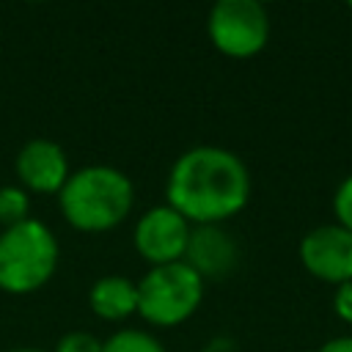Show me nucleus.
Returning a JSON list of instances; mask_svg holds the SVG:
<instances>
[{"label":"nucleus","instance_id":"obj_11","mask_svg":"<svg viewBox=\"0 0 352 352\" xmlns=\"http://www.w3.org/2000/svg\"><path fill=\"white\" fill-rule=\"evenodd\" d=\"M102 352H168V349L151 333L135 330V327H124V330L113 333L102 344Z\"/></svg>","mask_w":352,"mask_h":352},{"label":"nucleus","instance_id":"obj_13","mask_svg":"<svg viewBox=\"0 0 352 352\" xmlns=\"http://www.w3.org/2000/svg\"><path fill=\"white\" fill-rule=\"evenodd\" d=\"M102 344L104 341H99L88 330H72V333L58 338L55 352H102Z\"/></svg>","mask_w":352,"mask_h":352},{"label":"nucleus","instance_id":"obj_6","mask_svg":"<svg viewBox=\"0 0 352 352\" xmlns=\"http://www.w3.org/2000/svg\"><path fill=\"white\" fill-rule=\"evenodd\" d=\"M190 228L192 226L173 206H168V204L154 206V209L143 212L140 220L135 223V234H132L135 250L151 267L184 261Z\"/></svg>","mask_w":352,"mask_h":352},{"label":"nucleus","instance_id":"obj_1","mask_svg":"<svg viewBox=\"0 0 352 352\" xmlns=\"http://www.w3.org/2000/svg\"><path fill=\"white\" fill-rule=\"evenodd\" d=\"M165 198L187 223L220 226L245 209L250 170L223 146H192L170 165Z\"/></svg>","mask_w":352,"mask_h":352},{"label":"nucleus","instance_id":"obj_3","mask_svg":"<svg viewBox=\"0 0 352 352\" xmlns=\"http://www.w3.org/2000/svg\"><path fill=\"white\" fill-rule=\"evenodd\" d=\"M58 258V239L41 220L28 217L19 226L0 228V292H38L55 275Z\"/></svg>","mask_w":352,"mask_h":352},{"label":"nucleus","instance_id":"obj_7","mask_svg":"<svg viewBox=\"0 0 352 352\" xmlns=\"http://www.w3.org/2000/svg\"><path fill=\"white\" fill-rule=\"evenodd\" d=\"M297 253L314 278L333 286L352 280V231L341 228L338 223L311 228L300 239Z\"/></svg>","mask_w":352,"mask_h":352},{"label":"nucleus","instance_id":"obj_2","mask_svg":"<svg viewBox=\"0 0 352 352\" xmlns=\"http://www.w3.org/2000/svg\"><path fill=\"white\" fill-rule=\"evenodd\" d=\"M135 204L132 179L113 165H85L72 170L58 192V206L69 226L102 234L121 226Z\"/></svg>","mask_w":352,"mask_h":352},{"label":"nucleus","instance_id":"obj_10","mask_svg":"<svg viewBox=\"0 0 352 352\" xmlns=\"http://www.w3.org/2000/svg\"><path fill=\"white\" fill-rule=\"evenodd\" d=\"M88 305L99 319L121 322L138 314V283L126 275H102L88 292Z\"/></svg>","mask_w":352,"mask_h":352},{"label":"nucleus","instance_id":"obj_17","mask_svg":"<svg viewBox=\"0 0 352 352\" xmlns=\"http://www.w3.org/2000/svg\"><path fill=\"white\" fill-rule=\"evenodd\" d=\"M6 352H44V349H36V346H16V349H6Z\"/></svg>","mask_w":352,"mask_h":352},{"label":"nucleus","instance_id":"obj_9","mask_svg":"<svg viewBox=\"0 0 352 352\" xmlns=\"http://www.w3.org/2000/svg\"><path fill=\"white\" fill-rule=\"evenodd\" d=\"M236 242L223 226H192L184 264H190L201 278H223L236 267Z\"/></svg>","mask_w":352,"mask_h":352},{"label":"nucleus","instance_id":"obj_5","mask_svg":"<svg viewBox=\"0 0 352 352\" xmlns=\"http://www.w3.org/2000/svg\"><path fill=\"white\" fill-rule=\"evenodd\" d=\"M206 33L217 52L253 58L270 41V14L256 0H217L206 16Z\"/></svg>","mask_w":352,"mask_h":352},{"label":"nucleus","instance_id":"obj_8","mask_svg":"<svg viewBox=\"0 0 352 352\" xmlns=\"http://www.w3.org/2000/svg\"><path fill=\"white\" fill-rule=\"evenodd\" d=\"M14 170L19 179V187L28 192H60V187L69 179V160L66 151L47 138L28 140L14 160Z\"/></svg>","mask_w":352,"mask_h":352},{"label":"nucleus","instance_id":"obj_12","mask_svg":"<svg viewBox=\"0 0 352 352\" xmlns=\"http://www.w3.org/2000/svg\"><path fill=\"white\" fill-rule=\"evenodd\" d=\"M30 217V195L19 184L0 187V228L19 226Z\"/></svg>","mask_w":352,"mask_h":352},{"label":"nucleus","instance_id":"obj_16","mask_svg":"<svg viewBox=\"0 0 352 352\" xmlns=\"http://www.w3.org/2000/svg\"><path fill=\"white\" fill-rule=\"evenodd\" d=\"M316 352H352V336H336V338L324 341Z\"/></svg>","mask_w":352,"mask_h":352},{"label":"nucleus","instance_id":"obj_14","mask_svg":"<svg viewBox=\"0 0 352 352\" xmlns=\"http://www.w3.org/2000/svg\"><path fill=\"white\" fill-rule=\"evenodd\" d=\"M333 214H336V223L346 231H352V173L336 187V195H333Z\"/></svg>","mask_w":352,"mask_h":352},{"label":"nucleus","instance_id":"obj_4","mask_svg":"<svg viewBox=\"0 0 352 352\" xmlns=\"http://www.w3.org/2000/svg\"><path fill=\"white\" fill-rule=\"evenodd\" d=\"M204 300V278L184 261L148 267L138 280V314L154 327L187 322Z\"/></svg>","mask_w":352,"mask_h":352},{"label":"nucleus","instance_id":"obj_15","mask_svg":"<svg viewBox=\"0 0 352 352\" xmlns=\"http://www.w3.org/2000/svg\"><path fill=\"white\" fill-rule=\"evenodd\" d=\"M333 311L341 322L352 324V280H344L336 286V294H333Z\"/></svg>","mask_w":352,"mask_h":352}]
</instances>
